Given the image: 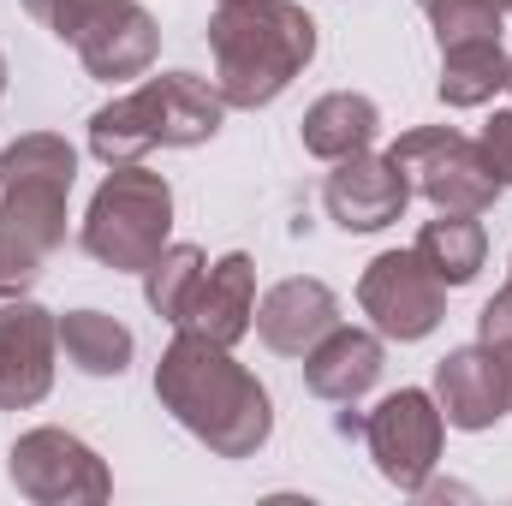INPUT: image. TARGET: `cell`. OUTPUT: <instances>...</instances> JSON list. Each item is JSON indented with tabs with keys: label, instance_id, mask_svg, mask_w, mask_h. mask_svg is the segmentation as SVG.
<instances>
[{
	"label": "cell",
	"instance_id": "6da1fadb",
	"mask_svg": "<svg viewBox=\"0 0 512 506\" xmlns=\"http://www.w3.org/2000/svg\"><path fill=\"white\" fill-rule=\"evenodd\" d=\"M155 399L221 459H251L274 429L268 387L245 364H233V346H215V340L185 334V328L161 352Z\"/></svg>",
	"mask_w": 512,
	"mask_h": 506
},
{
	"label": "cell",
	"instance_id": "7a4b0ae2",
	"mask_svg": "<svg viewBox=\"0 0 512 506\" xmlns=\"http://www.w3.org/2000/svg\"><path fill=\"white\" fill-rule=\"evenodd\" d=\"M209 54L227 108H268L316 60V18L298 0H221L209 18Z\"/></svg>",
	"mask_w": 512,
	"mask_h": 506
},
{
	"label": "cell",
	"instance_id": "3957f363",
	"mask_svg": "<svg viewBox=\"0 0 512 506\" xmlns=\"http://www.w3.org/2000/svg\"><path fill=\"white\" fill-rule=\"evenodd\" d=\"M227 120V96L197 72H161L131 96L90 114V155L108 167L143 161L149 149H197Z\"/></svg>",
	"mask_w": 512,
	"mask_h": 506
},
{
	"label": "cell",
	"instance_id": "277c9868",
	"mask_svg": "<svg viewBox=\"0 0 512 506\" xmlns=\"http://www.w3.org/2000/svg\"><path fill=\"white\" fill-rule=\"evenodd\" d=\"M167 233H173V191H167L161 173H149L137 161L114 167L102 179V191L90 197L84 251L114 274H143L167 251Z\"/></svg>",
	"mask_w": 512,
	"mask_h": 506
},
{
	"label": "cell",
	"instance_id": "5b68a950",
	"mask_svg": "<svg viewBox=\"0 0 512 506\" xmlns=\"http://www.w3.org/2000/svg\"><path fill=\"white\" fill-rule=\"evenodd\" d=\"M387 161L411 179V197H429V203L447 209V215H483V209H495V197L507 191V185L489 173L483 149L453 126L405 131V137L387 149Z\"/></svg>",
	"mask_w": 512,
	"mask_h": 506
},
{
	"label": "cell",
	"instance_id": "8992f818",
	"mask_svg": "<svg viewBox=\"0 0 512 506\" xmlns=\"http://www.w3.org/2000/svg\"><path fill=\"white\" fill-rule=\"evenodd\" d=\"M54 36L72 42L84 72L102 84L143 78L155 66V48H161V30L137 0H72L66 18L54 24Z\"/></svg>",
	"mask_w": 512,
	"mask_h": 506
},
{
	"label": "cell",
	"instance_id": "52a82bcc",
	"mask_svg": "<svg viewBox=\"0 0 512 506\" xmlns=\"http://www.w3.org/2000/svg\"><path fill=\"white\" fill-rule=\"evenodd\" d=\"M441 435H447V417L435 405V393L423 387H399L387 393L382 405L364 417V441H370V459L393 489L417 495L441 459Z\"/></svg>",
	"mask_w": 512,
	"mask_h": 506
},
{
	"label": "cell",
	"instance_id": "ba28073f",
	"mask_svg": "<svg viewBox=\"0 0 512 506\" xmlns=\"http://www.w3.org/2000/svg\"><path fill=\"white\" fill-rule=\"evenodd\" d=\"M12 489L24 501H42V506H72V501H108L114 495V477L108 465L66 429H30L12 441Z\"/></svg>",
	"mask_w": 512,
	"mask_h": 506
},
{
	"label": "cell",
	"instance_id": "9c48e42d",
	"mask_svg": "<svg viewBox=\"0 0 512 506\" xmlns=\"http://www.w3.org/2000/svg\"><path fill=\"white\" fill-rule=\"evenodd\" d=\"M358 304L382 340H423L447 316V286L417 251H382L358 280Z\"/></svg>",
	"mask_w": 512,
	"mask_h": 506
},
{
	"label": "cell",
	"instance_id": "30bf717a",
	"mask_svg": "<svg viewBox=\"0 0 512 506\" xmlns=\"http://www.w3.org/2000/svg\"><path fill=\"white\" fill-rule=\"evenodd\" d=\"M54 352H60V322L30 298H6L0 304V411H30L48 399Z\"/></svg>",
	"mask_w": 512,
	"mask_h": 506
},
{
	"label": "cell",
	"instance_id": "8fae6325",
	"mask_svg": "<svg viewBox=\"0 0 512 506\" xmlns=\"http://www.w3.org/2000/svg\"><path fill=\"white\" fill-rule=\"evenodd\" d=\"M322 203H328V215L346 227V233H382L393 227L399 215H405V203H411V179L387 161V155H346V161H334V173H328V185H322Z\"/></svg>",
	"mask_w": 512,
	"mask_h": 506
},
{
	"label": "cell",
	"instance_id": "7c38bea8",
	"mask_svg": "<svg viewBox=\"0 0 512 506\" xmlns=\"http://www.w3.org/2000/svg\"><path fill=\"white\" fill-rule=\"evenodd\" d=\"M340 328V298L322 286V280H280L268 286V298L256 304V334L268 352L280 358H304L316 340H328Z\"/></svg>",
	"mask_w": 512,
	"mask_h": 506
},
{
	"label": "cell",
	"instance_id": "4fadbf2b",
	"mask_svg": "<svg viewBox=\"0 0 512 506\" xmlns=\"http://www.w3.org/2000/svg\"><path fill=\"white\" fill-rule=\"evenodd\" d=\"M185 334H203L215 346H239L245 334L256 328V262L245 251H227L221 262H209L185 322Z\"/></svg>",
	"mask_w": 512,
	"mask_h": 506
},
{
	"label": "cell",
	"instance_id": "5bb4252c",
	"mask_svg": "<svg viewBox=\"0 0 512 506\" xmlns=\"http://www.w3.org/2000/svg\"><path fill=\"white\" fill-rule=\"evenodd\" d=\"M435 405L447 429H489L495 417H507V387H501V364L489 340L459 346L435 364Z\"/></svg>",
	"mask_w": 512,
	"mask_h": 506
},
{
	"label": "cell",
	"instance_id": "9a60e30c",
	"mask_svg": "<svg viewBox=\"0 0 512 506\" xmlns=\"http://www.w3.org/2000/svg\"><path fill=\"white\" fill-rule=\"evenodd\" d=\"M376 381H382V340L364 334V328H334L328 340H316V346L304 352V387H310L316 399L352 405V399H364Z\"/></svg>",
	"mask_w": 512,
	"mask_h": 506
},
{
	"label": "cell",
	"instance_id": "2e32d148",
	"mask_svg": "<svg viewBox=\"0 0 512 506\" xmlns=\"http://www.w3.org/2000/svg\"><path fill=\"white\" fill-rule=\"evenodd\" d=\"M376 131H382V114H376L370 96L334 90L304 114V149L322 155V161H346V155H364L376 143Z\"/></svg>",
	"mask_w": 512,
	"mask_h": 506
},
{
	"label": "cell",
	"instance_id": "e0dca14e",
	"mask_svg": "<svg viewBox=\"0 0 512 506\" xmlns=\"http://www.w3.org/2000/svg\"><path fill=\"white\" fill-rule=\"evenodd\" d=\"M512 60L501 54V36L489 42H453L441 48V102L447 108H483L507 90Z\"/></svg>",
	"mask_w": 512,
	"mask_h": 506
},
{
	"label": "cell",
	"instance_id": "ac0fdd59",
	"mask_svg": "<svg viewBox=\"0 0 512 506\" xmlns=\"http://www.w3.org/2000/svg\"><path fill=\"white\" fill-rule=\"evenodd\" d=\"M60 352L84 376H126L137 340H131L126 322H114L102 310H72V316H60Z\"/></svg>",
	"mask_w": 512,
	"mask_h": 506
},
{
	"label": "cell",
	"instance_id": "d6986e66",
	"mask_svg": "<svg viewBox=\"0 0 512 506\" xmlns=\"http://www.w3.org/2000/svg\"><path fill=\"white\" fill-rule=\"evenodd\" d=\"M411 251L435 268L441 286H471L477 268H483V256H489V233H483L477 215H447L441 209V221H429Z\"/></svg>",
	"mask_w": 512,
	"mask_h": 506
},
{
	"label": "cell",
	"instance_id": "ffe728a7",
	"mask_svg": "<svg viewBox=\"0 0 512 506\" xmlns=\"http://www.w3.org/2000/svg\"><path fill=\"white\" fill-rule=\"evenodd\" d=\"M203 274H209V256L197 251V245H167V251L143 268V298H149V310L179 328L185 310H191V298H197V286H203Z\"/></svg>",
	"mask_w": 512,
	"mask_h": 506
},
{
	"label": "cell",
	"instance_id": "44dd1931",
	"mask_svg": "<svg viewBox=\"0 0 512 506\" xmlns=\"http://www.w3.org/2000/svg\"><path fill=\"white\" fill-rule=\"evenodd\" d=\"M435 24V42L453 48V42H489L501 36V18H507L512 0H417Z\"/></svg>",
	"mask_w": 512,
	"mask_h": 506
},
{
	"label": "cell",
	"instance_id": "7402d4cb",
	"mask_svg": "<svg viewBox=\"0 0 512 506\" xmlns=\"http://www.w3.org/2000/svg\"><path fill=\"white\" fill-rule=\"evenodd\" d=\"M42 268H48V251L42 245H30L24 233L0 227V298H24L42 280Z\"/></svg>",
	"mask_w": 512,
	"mask_h": 506
},
{
	"label": "cell",
	"instance_id": "603a6c76",
	"mask_svg": "<svg viewBox=\"0 0 512 506\" xmlns=\"http://www.w3.org/2000/svg\"><path fill=\"white\" fill-rule=\"evenodd\" d=\"M477 149H483V161H489V173L501 179V185H512V108H501L489 126H483V137H477Z\"/></svg>",
	"mask_w": 512,
	"mask_h": 506
},
{
	"label": "cell",
	"instance_id": "cb8c5ba5",
	"mask_svg": "<svg viewBox=\"0 0 512 506\" xmlns=\"http://www.w3.org/2000/svg\"><path fill=\"white\" fill-rule=\"evenodd\" d=\"M477 334H483L489 346H507V340H512V286H501V292L483 304V316H477Z\"/></svg>",
	"mask_w": 512,
	"mask_h": 506
},
{
	"label": "cell",
	"instance_id": "d4e9b609",
	"mask_svg": "<svg viewBox=\"0 0 512 506\" xmlns=\"http://www.w3.org/2000/svg\"><path fill=\"white\" fill-rule=\"evenodd\" d=\"M66 6H72V0H24V12H30V18H42L48 30H54V24L66 18Z\"/></svg>",
	"mask_w": 512,
	"mask_h": 506
},
{
	"label": "cell",
	"instance_id": "484cf974",
	"mask_svg": "<svg viewBox=\"0 0 512 506\" xmlns=\"http://www.w3.org/2000/svg\"><path fill=\"white\" fill-rule=\"evenodd\" d=\"M495 364H501V387H507V411H512V340L495 346Z\"/></svg>",
	"mask_w": 512,
	"mask_h": 506
},
{
	"label": "cell",
	"instance_id": "4316f807",
	"mask_svg": "<svg viewBox=\"0 0 512 506\" xmlns=\"http://www.w3.org/2000/svg\"><path fill=\"white\" fill-rule=\"evenodd\" d=\"M0 90H6V60H0Z\"/></svg>",
	"mask_w": 512,
	"mask_h": 506
},
{
	"label": "cell",
	"instance_id": "83f0119b",
	"mask_svg": "<svg viewBox=\"0 0 512 506\" xmlns=\"http://www.w3.org/2000/svg\"><path fill=\"white\" fill-rule=\"evenodd\" d=\"M507 90H512V72H507Z\"/></svg>",
	"mask_w": 512,
	"mask_h": 506
},
{
	"label": "cell",
	"instance_id": "f1b7e54d",
	"mask_svg": "<svg viewBox=\"0 0 512 506\" xmlns=\"http://www.w3.org/2000/svg\"><path fill=\"white\" fill-rule=\"evenodd\" d=\"M507 12H512V6H507Z\"/></svg>",
	"mask_w": 512,
	"mask_h": 506
}]
</instances>
